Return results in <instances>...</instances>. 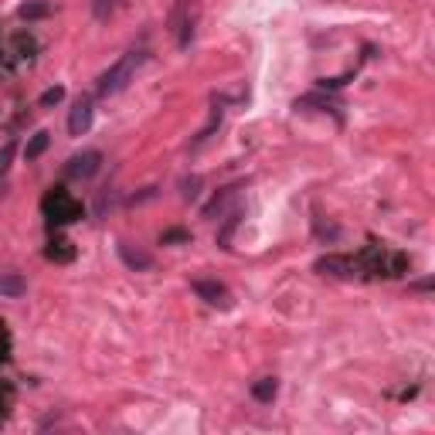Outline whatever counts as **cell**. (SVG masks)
I'll list each match as a JSON object with an SVG mask.
<instances>
[{"mask_svg": "<svg viewBox=\"0 0 435 435\" xmlns=\"http://www.w3.org/2000/svg\"><path fill=\"white\" fill-rule=\"evenodd\" d=\"M190 235L184 232V228H173V232H163V245H171V242H187Z\"/></svg>", "mask_w": 435, "mask_h": 435, "instance_id": "obj_22", "label": "cell"}, {"mask_svg": "<svg viewBox=\"0 0 435 435\" xmlns=\"http://www.w3.org/2000/svg\"><path fill=\"white\" fill-rule=\"evenodd\" d=\"M116 4H119V0H92L95 21H109V17H112V11H116Z\"/></svg>", "mask_w": 435, "mask_h": 435, "instance_id": "obj_17", "label": "cell"}, {"mask_svg": "<svg viewBox=\"0 0 435 435\" xmlns=\"http://www.w3.org/2000/svg\"><path fill=\"white\" fill-rule=\"evenodd\" d=\"M252 394H255V402L269 404L276 394H279V381H276V377H262V381H255V385H252Z\"/></svg>", "mask_w": 435, "mask_h": 435, "instance_id": "obj_11", "label": "cell"}, {"mask_svg": "<svg viewBox=\"0 0 435 435\" xmlns=\"http://www.w3.org/2000/svg\"><path fill=\"white\" fill-rule=\"evenodd\" d=\"M14 154H17V143H14V140L0 146V177L7 173V167H11V160H14Z\"/></svg>", "mask_w": 435, "mask_h": 435, "instance_id": "obj_18", "label": "cell"}, {"mask_svg": "<svg viewBox=\"0 0 435 435\" xmlns=\"http://www.w3.org/2000/svg\"><path fill=\"white\" fill-rule=\"evenodd\" d=\"M41 211H45V218L51 225H72V221H78V218L85 215V208H82L65 187L48 190L45 201H41Z\"/></svg>", "mask_w": 435, "mask_h": 435, "instance_id": "obj_2", "label": "cell"}, {"mask_svg": "<svg viewBox=\"0 0 435 435\" xmlns=\"http://www.w3.org/2000/svg\"><path fill=\"white\" fill-rule=\"evenodd\" d=\"M99 167H102V154H99V150H85V154H75L68 160L65 173H68L72 181H89V177L99 173Z\"/></svg>", "mask_w": 435, "mask_h": 435, "instance_id": "obj_4", "label": "cell"}, {"mask_svg": "<svg viewBox=\"0 0 435 435\" xmlns=\"http://www.w3.org/2000/svg\"><path fill=\"white\" fill-rule=\"evenodd\" d=\"M184 190H181V194H184V201H194V198H198V187H201V177H190V181H184Z\"/></svg>", "mask_w": 435, "mask_h": 435, "instance_id": "obj_20", "label": "cell"}, {"mask_svg": "<svg viewBox=\"0 0 435 435\" xmlns=\"http://www.w3.org/2000/svg\"><path fill=\"white\" fill-rule=\"evenodd\" d=\"M7 354H11V333H7V326L0 323V364L7 360Z\"/></svg>", "mask_w": 435, "mask_h": 435, "instance_id": "obj_21", "label": "cell"}, {"mask_svg": "<svg viewBox=\"0 0 435 435\" xmlns=\"http://www.w3.org/2000/svg\"><path fill=\"white\" fill-rule=\"evenodd\" d=\"M89 126H92V99H89V95H82L75 106H72L68 133H72V136H85V133H89Z\"/></svg>", "mask_w": 435, "mask_h": 435, "instance_id": "obj_7", "label": "cell"}, {"mask_svg": "<svg viewBox=\"0 0 435 435\" xmlns=\"http://www.w3.org/2000/svg\"><path fill=\"white\" fill-rule=\"evenodd\" d=\"M48 14H51V7H48L45 0H31V4L21 7V17H24V21H38V17H48Z\"/></svg>", "mask_w": 435, "mask_h": 435, "instance_id": "obj_14", "label": "cell"}, {"mask_svg": "<svg viewBox=\"0 0 435 435\" xmlns=\"http://www.w3.org/2000/svg\"><path fill=\"white\" fill-rule=\"evenodd\" d=\"M48 146H51V133H45V129H38V133H34L31 140H28V146H24V156H28V160H38V156L45 154Z\"/></svg>", "mask_w": 435, "mask_h": 435, "instance_id": "obj_12", "label": "cell"}, {"mask_svg": "<svg viewBox=\"0 0 435 435\" xmlns=\"http://www.w3.org/2000/svg\"><path fill=\"white\" fill-rule=\"evenodd\" d=\"M238 221H242V215H238V211H232V215H228V221H225V228H221V235H218V245H221V249H232V232L238 228Z\"/></svg>", "mask_w": 435, "mask_h": 435, "instance_id": "obj_15", "label": "cell"}, {"mask_svg": "<svg viewBox=\"0 0 435 435\" xmlns=\"http://www.w3.org/2000/svg\"><path fill=\"white\" fill-rule=\"evenodd\" d=\"M316 272H323V276H340V279H354V276H360V265H358V259H350V255H323V259L316 262Z\"/></svg>", "mask_w": 435, "mask_h": 435, "instance_id": "obj_5", "label": "cell"}, {"mask_svg": "<svg viewBox=\"0 0 435 435\" xmlns=\"http://www.w3.org/2000/svg\"><path fill=\"white\" fill-rule=\"evenodd\" d=\"M119 259L126 262V269H133V272H146L150 265H154V255L140 245H133V242H119Z\"/></svg>", "mask_w": 435, "mask_h": 435, "instance_id": "obj_8", "label": "cell"}, {"mask_svg": "<svg viewBox=\"0 0 435 435\" xmlns=\"http://www.w3.org/2000/svg\"><path fill=\"white\" fill-rule=\"evenodd\" d=\"M45 259H51V262H72V259H75V249H72V242L55 238V242H48Z\"/></svg>", "mask_w": 435, "mask_h": 435, "instance_id": "obj_10", "label": "cell"}, {"mask_svg": "<svg viewBox=\"0 0 435 435\" xmlns=\"http://www.w3.org/2000/svg\"><path fill=\"white\" fill-rule=\"evenodd\" d=\"M143 65V51H126L123 58L116 65H109L106 72L99 75V85H95V92L99 95H119L133 82V75H136V68Z\"/></svg>", "mask_w": 435, "mask_h": 435, "instance_id": "obj_1", "label": "cell"}, {"mask_svg": "<svg viewBox=\"0 0 435 435\" xmlns=\"http://www.w3.org/2000/svg\"><path fill=\"white\" fill-rule=\"evenodd\" d=\"M62 99H65V89L62 85H55V89H48V92L41 95V106H58Z\"/></svg>", "mask_w": 435, "mask_h": 435, "instance_id": "obj_19", "label": "cell"}, {"mask_svg": "<svg viewBox=\"0 0 435 435\" xmlns=\"http://www.w3.org/2000/svg\"><path fill=\"white\" fill-rule=\"evenodd\" d=\"M235 190H238V187H225V190H221V194H218L215 201H211V204H208V208H204V215H208V218L221 215V211H225V208H228V201H232V198H235Z\"/></svg>", "mask_w": 435, "mask_h": 435, "instance_id": "obj_13", "label": "cell"}, {"mask_svg": "<svg viewBox=\"0 0 435 435\" xmlns=\"http://www.w3.org/2000/svg\"><path fill=\"white\" fill-rule=\"evenodd\" d=\"M28 293V279L24 276H17V272H7V276H0V296H7V299H17V296Z\"/></svg>", "mask_w": 435, "mask_h": 435, "instance_id": "obj_9", "label": "cell"}, {"mask_svg": "<svg viewBox=\"0 0 435 435\" xmlns=\"http://www.w3.org/2000/svg\"><path fill=\"white\" fill-rule=\"evenodd\" d=\"M194 293L201 296L208 306H218V310H228L232 306V293H228V286L218 279H198L194 282Z\"/></svg>", "mask_w": 435, "mask_h": 435, "instance_id": "obj_6", "label": "cell"}, {"mask_svg": "<svg viewBox=\"0 0 435 435\" xmlns=\"http://www.w3.org/2000/svg\"><path fill=\"white\" fill-rule=\"evenodd\" d=\"M7 402H11V391L0 388V419H4V412H7Z\"/></svg>", "mask_w": 435, "mask_h": 435, "instance_id": "obj_23", "label": "cell"}, {"mask_svg": "<svg viewBox=\"0 0 435 435\" xmlns=\"http://www.w3.org/2000/svg\"><path fill=\"white\" fill-rule=\"evenodd\" d=\"M218 126H221V109H215V112H211V123L204 126L201 133H198V140H194V150H198V146H201V143H208L211 140V133H215Z\"/></svg>", "mask_w": 435, "mask_h": 435, "instance_id": "obj_16", "label": "cell"}, {"mask_svg": "<svg viewBox=\"0 0 435 435\" xmlns=\"http://www.w3.org/2000/svg\"><path fill=\"white\" fill-rule=\"evenodd\" d=\"M194 28H198V0H177L171 14V31L177 38V48L187 51L194 41Z\"/></svg>", "mask_w": 435, "mask_h": 435, "instance_id": "obj_3", "label": "cell"}]
</instances>
